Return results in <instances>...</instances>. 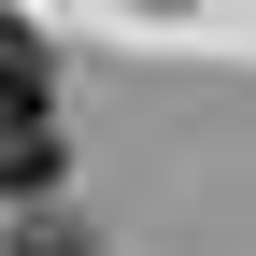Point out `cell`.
Here are the masks:
<instances>
[{
  "instance_id": "1",
  "label": "cell",
  "mask_w": 256,
  "mask_h": 256,
  "mask_svg": "<svg viewBox=\"0 0 256 256\" xmlns=\"http://www.w3.org/2000/svg\"><path fill=\"white\" fill-rule=\"evenodd\" d=\"M0 185H14V200L57 185V72H43V43H28L14 14H0Z\"/></svg>"
}]
</instances>
